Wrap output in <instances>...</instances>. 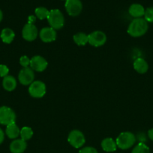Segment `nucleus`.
<instances>
[{
  "instance_id": "obj_8",
  "label": "nucleus",
  "mask_w": 153,
  "mask_h": 153,
  "mask_svg": "<svg viewBox=\"0 0 153 153\" xmlns=\"http://www.w3.org/2000/svg\"><path fill=\"white\" fill-rule=\"evenodd\" d=\"M34 79V70L31 67L22 68L18 74V80L22 85H30Z\"/></svg>"
},
{
  "instance_id": "obj_16",
  "label": "nucleus",
  "mask_w": 153,
  "mask_h": 153,
  "mask_svg": "<svg viewBox=\"0 0 153 153\" xmlns=\"http://www.w3.org/2000/svg\"><path fill=\"white\" fill-rule=\"evenodd\" d=\"M2 86L5 91H13L16 88V80L14 76H7L3 78L2 80Z\"/></svg>"
},
{
  "instance_id": "obj_5",
  "label": "nucleus",
  "mask_w": 153,
  "mask_h": 153,
  "mask_svg": "<svg viewBox=\"0 0 153 153\" xmlns=\"http://www.w3.org/2000/svg\"><path fill=\"white\" fill-rule=\"evenodd\" d=\"M68 141L73 147L76 149L82 147L86 142L83 133L80 130H73L70 131L68 137Z\"/></svg>"
},
{
  "instance_id": "obj_12",
  "label": "nucleus",
  "mask_w": 153,
  "mask_h": 153,
  "mask_svg": "<svg viewBox=\"0 0 153 153\" xmlns=\"http://www.w3.org/2000/svg\"><path fill=\"white\" fill-rule=\"evenodd\" d=\"M39 37L44 43H51L56 39V31L51 27H44L40 30Z\"/></svg>"
},
{
  "instance_id": "obj_22",
  "label": "nucleus",
  "mask_w": 153,
  "mask_h": 153,
  "mask_svg": "<svg viewBox=\"0 0 153 153\" xmlns=\"http://www.w3.org/2000/svg\"><path fill=\"white\" fill-rule=\"evenodd\" d=\"M34 13H35L36 16L39 19L42 20V19H47L48 16H49L50 10H48L45 7H38L34 10Z\"/></svg>"
},
{
  "instance_id": "obj_28",
  "label": "nucleus",
  "mask_w": 153,
  "mask_h": 153,
  "mask_svg": "<svg viewBox=\"0 0 153 153\" xmlns=\"http://www.w3.org/2000/svg\"><path fill=\"white\" fill-rule=\"evenodd\" d=\"M136 139H137L140 141V143H144L146 141V137L145 134L144 133H140L137 134V136L136 137Z\"/></svg>"
},
{
  "instance_id": "obj_2",
  "label": "nucleus",
  "mask_w": 153,
  "mask_h": 153,
  "mask_svg": "<svg viewBox=\"0 0 153 153\" xmlns=\"http://www.w3.org/2000/svg\"><path fill=\"white\" fill-rule=\"evenodd\" d=\"M136 136L133 133L130 131H124L118 136L116 143L117 147L124 150V149H128L132 147L136 143Z\"/></svg>"
},
{
  "instance_id": "obj_14",
  "label": "nucleus",
  "mask_w": 153,
  "mask_h": 153,
  "mask_svg": "<svg viewBox=\"0 0 153 153\" xmlns=\"http://www.w3.org/2000/svg\"><path fill=\"white\" fill-rule=\"evenodd\" d=\"M128 13L134 19L136 18H142L145 14V8L140 4L134 3L132 4L128 8Z\"/></svg>"
},
{
  "instance_id": "obj_10",
  "label": "nucleus",
  "mask_w": 153,
  "mask_h": 153,
  "mask_svg": "<svg viewBox=\"0 0 153 153\" xmlns=\"http://www.w3.org/2000/svg\"><path fill=\"white\" fill-rule=\"evenodd\" d=\"M38 35V28L33 23H28L26 24L22 30V36L24 40L27 41H33L37 38Z\"/></svg>"
},
{
  "instance_id": "obj_18",
  "label": "nucleus",
  "mask_w": 153,
  "mask_h": 153,
  "mask_svg": "<svg viewBox=\"0 0 153 153\" xmlns=\"http://www.w3.org/2000/svg\"><path fill=\"white\" fill-rule=\"evenodd\" d=\"M1 37L3 43H7V44H10V43H12V41L14 40L15 37V33L14 31L12 29L9 28H3L2 31L1 32Z\"/></svg>"
},
{
  "instance_id": "obj_25",
  "label": "nucleus",
  "mask_w": 153,
  "mask_h": 153,
  "mask_svg": "<svg viewBox=\"0 0 153 153\" xmlns=\"http://www.w3.org/2000/svg\"><path fill=\"white\" fill-rule=\"evenodd\" d=\"M20 64L23 68L28 67V66H30V59L26 55H23L20 58Z\"/></svg>"
},
{
  "instance_id": "obj_17",
  "label": "nucleus",
  "mask_w": 153,
  "mask_h": 153,
  "mask_svg": "<svg viewBox=\"0 0 153 153\" xmlns=\"http://www.w3.org/2000/svg\"><path fill=\"white\" fill-rule=\"evenodd\" d=\"M101 148L106 152H115L117 149V145L115 140L111 137H106L101 142Z\"/></svg>"
},
{
  "instance_id": "obj_26",
  "label": "nucleus",
  "mask_w": 153,
  "mask_h": 153,
  "mask_svg": "<svg viewBox=\"0 0 153 153\" xmlns=\"http://www.w3.org/2000/svg\"><path fill=\"white\" fill-rule=\"evenodd\" d=\"M9 69L8 67L4 64H0V77H5L8 76Z\"/></svg>"
},
{
  "instance_id": "obj_6",
  "label": "nucleus",
  "mask_w": 153,
  "mask_h": 153,
  "mask_svg": "<svg viewBox=\"0 0 153 153\" xmlns=\"http://www.w3.org/2000/svg\"><path fill=\"white\" fill-rule=\"evenodd\" d=\"M46 85L41 81H34L28 88V93L34 98H42L46 94Z\"/></svg>"
},
{
  "instance_id": "obj_11",
  "label": "nucleus",
  "mask_w": 153,
  "mask_h": 153,
  "mask_svg": "<svg viewBox=\"0 0 153 153\" xmlns=\"http://www.w3.org/2000/svg\"><path fill=\"white\" fill-rule=\"evenodd\" d=\"M48 65L47 61L44 58L40 55H36L30 59V67L34 71L43 72L46 69Z\"/></svg>"
},
{
  "instance_id": "obj_4",
  "label": "nucleus",
  "mask_w": 153,
  "mask_h": 153,
  "mask_svg": "<svg viewBox=\"0 0 153 153\" xmlns=\"http://www.w3.org/2000/svg\"><path fill=\"white\" fill-rule=\"evenodd\" d=\"M16 114L8 106L0 107V124L8 126L16 122Z\"/></svg>"
},
{
  "instance_id": "obj_31",
  "label": "nucleus",
  "mask_w": 153,
  "mask_h": 153,
  "mask_svg": "<svg viewBox=\"0 0 153 153\" xmlns=\"http://www.w3.org/2000/svg\"><path fill=\"white\" fill-rule=\"evenodd\" d=\"M2 19H3V13H2V11L1 9H0V22H2Z\"/></svg>"
},
{
  "instance_id": "obj_20",
  "label": "nucleus",
  "mask_w": 153,
  "mask_h": 153,
  "mask_svg": "<svg viewBox=\"0 0 153 153\" xmlns=\"http://www.w3.org/2000/svg\"><path fill=\"white\" fill-rule=\"evenodd\" d=\"M74 41L78 46H85L86 43H88V34L83 32H79L74 34L73 37Z\"/></svg>"
},
{
  "instance_id": "obj_32",
  "label": "nucleus",
  "mask_w": 153,
  "mask_h": 153,
  "mask_svg": "<svg viewBox=\"0 0 153 153\" xmlns=\"http://www.w3.org/2000/svg\"><path fill=\"white\" fill-rule=\"evenodd\" d=\"M65 1H66V0H65Z\"/></svg>"
},
{
  "instance_id": "obj_27",
  "label": "nucleus",
  "mask_w": 153,
  "mask_h": 153,
  "mask_svg": "<svg viewBox=\"0 0 153 153\" xmlns=\"http://www.w3.org/2000/svg\"><path fill=\"white\" fill-rule=\"evenodd\" d=\"M79 153H98L97 149L92 146H86L80 150Z\"/></svg>"
},
{
  "instance_id": "obj_1",
  "label": "nucleus",
  "mask_w": 153,
  "mask_h": 153,
  "mask_svg": "<svg viewBox=\"0 0 153 153\" xmlns=\"http://www.w3.org/2000/svg\"><path fill=\"white\" fill-rule=\"evenodd\" d=\"M148 29V24L143 18L134 19L129 24L128 33L133 37H140L143 36Z\"/></svg>"
},
{
  "instance_id": "obj_30",
  "label": "nucleus",
  "mask_w": 153,
  "mask_h": 153,
  "mask_svg": "<svg viewBox=\"0 0 153 153\" xmlns=\"http://www.w3.org/2000/svg\"><path fill=\"white\" fill-rule=\"evenodd\" d=\"M148 137L150 140H152L153 141V128H151V129H149L148 131Z\"/></svg>"
},
{
  "instance_id": "obj_23",
  "label": "nucleus",
  "mask_w": 153,
  "mask_h": 153,
  "mask_svg": "<svg viewBox=\"0 0 153 153\" xmlns=\"http://www.w3.org/2000/svg\"><path fill=\"white\" fill-rule=\"evenodd\" d=\"M131 153H150V150L146 143H139L134 146Z\"/></svg>"
},
{
  "instance_id": "obj_13",
  "label": "nucleus",
  "mask_w": 153,
  "mask_h": 153,
  "mask_svg": "<svg viewBox=\"0 0 153 153\" xmlns=\"http://www.w3.org/2000/svg\"><path fill=\"white\" fill-rule=\"evenodd\" d=\"M26 147V141L22 139H16L10 143V151L11 153H23Z\"/></svg>"
},
{
  "instance_id": "obj_29",
  "label": "nucleus",
  "mask_w": 153,
  "mask_h": 153,
  "mask_svg": "<svg viewBox=\"0 0 153 153\" xmlns=\"http://www.w3.org/2000/svg\"><path fill=\"white\" fill-rule=\"evenodd\" d=\"M4 140V133L2 128H0V144L3 143Z\"/></svg>"
},
{
  "instance_id": "obj_7",
  "label": "nucleus",
  "mask_w": 153,
  "mask_h": 153,
  "mask_svg": "<svg viewBox=\"0 0 153 153\" xmlns=\"http://www.w3.org/2000/svg\"><path fill=\"white\" fill-rule=\"evenodd\" d=\"M64 7L68 15L76 16L82 11V3L80 0H66Z\"/></svg>"
},
{
  "instance_id": "obj_21",
  "label": "nucleus",
  "mask_w": 153,
  "mask_h": 153,
  "mask_svg": "<svg viewBox=\"0 0 153 153\" xmlns=\"http://www.w3.org/2000/svg\"><path fill=\"white\" fill-rule=\"evenodd\" d=\"M20 137L21 139L25 141L30 140L33 136V131L30 127H22L20 129Z\"/></svg>"
},
{
  "instance_id": "obj_9",
  "label": "nucleus",
  "mask_w": 153,
  "mask_h": 153,
  "mask_svg": "<svg viewBox=\"0 0 153 153\" xmlns=\"http://www.w3.org/2000/svg\"><path fill=\"white\" fill-rule=\"evenodd\" d=\"M88 43L94 47H99L106 42V35L100 31H94L88 34Z\"/></svg>"
},
{
  "instance_id": "obj_3",
  "label": "nucleus",
  "mask_w": 153,
  "mask_h": 153,
  "mask_svg": "<svg viewBox=\"0 0 153 153\" xmlns=\"http://www.w3.org/2000/svg\"><path fill=\"white\" fill-rule=\"evenodd\" d=\"M47 21L51 28L55 30H59L64 26V15L58 9H52V10H50Z\"/></svg>"
},
{
  "instance_id": "obj_15",
  "label": "nucleus",
  "mask_w": 153,
  "mask_h": 153,
  "mask_svg": "<svg viewBox=\"0 0 153 153\" xmlns=\"http://www.w3.org/2000/svg\"><path fill=\"white\" fill-rule=\"evenodd\" d=\"M134 68L138 73L144 74L148 71V64L143 58H138L134 62Z\"/></svg>"
},
{
  "instance_id": "obj_24",
  "label": "nucleus",
  "mask_w": 153,
  "mask_h": 153,
  "mask_svg": "<svg viewBox=\"0 0 153 153\" xmlns=\"http://www.w3.org/2000/svg\"><path fill=\"white\" fill-rule=\"evenodd\" d=\"M144 19L147 21V22L153 23V7H149L146 9Z\"/></svg>"
},
{
  "instance_id": "obj_19",
  "label": "nucleus",
  "mask_w": 153,
  "mask_h": 153,
  "mask_svg": "<svg viewBox=\"0 0 153 153\" xmlns=\"http://www.w3.org/2000/svg\"><path fill=\"white\" fill-rule=\"evenodd\" d=\"M5 134L8 137V138L16 139L20 134V129L19 127L14 123L7 126L5 130Z\"/></svg>"
}]
</instances>
